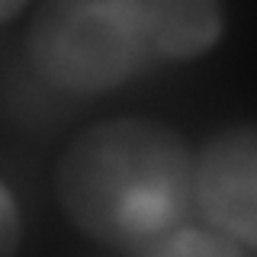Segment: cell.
Here are the masks:
<instances>
[{
  "mask_svg": "<svg viewBox=\"0 0 257 257\" xmlns=\"http://www.w3.org/2000/svg\"><path fill=\"white\" fill-rule=\"evenodd\" d=\"M193 151L155 116H106L68 139L55 161V199L71 228L112 254L142 257L187 225Z\"/></svg>",
  "mask_w": 257,
  "mask_h": 257,
  "instance_id": "6da1fadb",
  "label": "cell"
},
{
  "mask_svg": "<svg viewBox=\"0 0 257 257\" xmlns=\"http://www.w3.org/2000/svg\"><path fill=\"white\" fill-rule=\"evenodd\" d=\"M29 64L71 96L112 93L155 61L145 0H48L26 26Z\"/></svg>",
  "mask_w": 257,
  "mask_h": 257,
  "instance_id": "7a4b0ae2",
  "label": "cell"
},
{
  "mask_svg": "<svg viewBox=\"0 0 257 257\" xmlns=\"http://www.w3.org/2000/svg\"><path fill=\"white\" fill-rule=\"evenodd\" d=\"M190 199L203 225L257 247V128L231 122L193 155Z\"/></svg>",
  "mask_w": 257,
  "mask_h": 257,
  "instance_id": "3957f363",
  "label": "cell"
},
{
  "mask_svg": "<svg viewBox=\"0 0 257 257\" xmlns=\"http://www.w3.org/2000/svg\"><path fill=\"white\" fill-rule=\"evenodd\" d=\"M145 26L155 61H193L222 39L225 10L215 0H145Z\"/></svg>",
  "mask_w": 257,
  "mask_h": 257,
  "instance_id": "277c9868",
  "label": "cell"
},
{
  "mask_svg": "<svg viewBox=\"0 0 257 257\" xmlns=\"http://www.w3.org/2000/svg\"><path fill=\"white\" fill-rule=\"evenodd\" d=\"M142 257H254L251 247L231 241L228 235L209 228V225H180Z\"/></svg>",
  "mask_w": 257,
  "mask_h": 257,
  "instance_id": "5b68a950",
  "label": "cell"
},
{
  "mask_svg": "<svg viewBox=\"0 0 257 257\" xmlns=\"http://www.w3.org/2000/svg\"><path fill=\"white\" fill-rule=\"evenodd\" d=\"M23 244V212L10 183L0 177V257H16Z\"/></svg>",
  "mask_w": 257,
  "mask_h": 257,
  "instance_id": "8992f818",
  "label": "cell"
},
{
  "mask_svg": "<svg viewBox=\"0 0 257 257\" xmlns=\"http://www.w3.org/2000/svg\"><path fill=\"white\" fill-rule=\"evenodd\" d=\"M26 10V4H13V0H0V23H7V20H13L16 13H23Z\"/></svg>",
  "mask_w": 257,
  "mask_h": 257,
  "instance_id": "52a82bcc",
  "label": "cell"
}]
</instances>
